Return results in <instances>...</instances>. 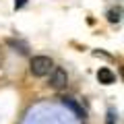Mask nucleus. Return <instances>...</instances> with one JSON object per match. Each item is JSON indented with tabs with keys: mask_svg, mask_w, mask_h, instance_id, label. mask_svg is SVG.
<instances>
[{
	"mask_svg": "<svg viewBox=\"0 0 124 124\" xmlns=\"http://www.w3.org/2000/svg\"><path fill=\"white\" fill-rule=\"evenodd\" d=\"M54 68V62L50 56H33L29 62V70L33 77H48Z\"/></svg>",
	"mask_w": 124,
	"mask_h": 124,
	"instance_id": "obj_1",
	"label": "nucleus"
},
{
	"mask_svg": "<svg viewBox=\"0 0 124 124\" xmlns=\"http://www.w3.org/2000/svg\"><path fill=\"white\" fill-rule=\"evenodd\" d=\"M68 85V75L66 70L62 66H54L52 70H50V87L56 89V91H60V89H64Z\"/></svg>",
	"mask_w": 124,
	"mask_h": 124,
	"instance_id": "obj_2",
	"label": "nucleus"
},
{
	"mask_svg": "<svg viewBox=\"0 0 124 124\" xmlns=\"http://www.w3.org/2000/svg\"><path fill=\"white\" fill-rule=\"evenodd\" d=\"M60 101H62V106H66L68 110H72V112H75V116H77V118H83V116H85L83 108H81V106H79V103H77L72 97H62Z\"/></svg>",
	"mask_w": 124,
	"mask_h": 124,
	"instance_id": "obj_3",
	"label": "nucleus"
},
{
	"mask_svg": "<svg viewBox=\"0 0 124 124\" xmlns=\"http://www.w3.org/2000/svg\"><path fill=\"white\" fill-rule=\"evenodd\" d=\"M97 79H99V83H103V85L116 83V75L110 70V68H99L97 70Z\"/></svg>",
	"mask_w": 124,
	"mask_h": 124,
	"instance_id": "obj_4",
	"label": "nucleus"
},
{
	"mask_svg": "<svg viewBox=\"0 0 124 124\" xmlns=\"http://www.w3.org/2000/svg\"><path fill=\"white\" fill-rule=\"evenodd\" d=\"M106 17H108V21H110V23H120V21H122V8H120V6L110 8Z\"/></svg>",
	"mask_w": 124,
	"mask_h": 124,
	"instance_id": "obj_5",
	"label": "nucleus"
},
{
	"mask_svg": "<svg viewBox=\"0 0 124 124\" xmlns=\"http://www.w3.org/2000/svg\"><path fill=\"white\" fill-rule=\"evenodd\" d=\"M8 46H13V48H21V50H19V52H21V54H25V52H27V46H25V44H21V41L8 39Z\"/></svg>",
	"mask_w": 124,
	"mask_h": 124,
	"instance_id": "obj_6",
	"label": "nucleus"
},
{
	"mask_svg": "<svg viewBox=\"0 0 124 124\" xmlns=\"http://www.w3.org/2000/svg\"><path fill=\"white\" fill-rule=\"evenodd\" d=\"M106 124H116V112H114V110L108 112V116H106Z\"/></svg>",
	"mask_w": 124,
	"mask_h": 124,
	"instance_id": "obj_7",
	"label": "nucleus"
},
{
	"mask_svg": "<svg viewBox=\"0 0 124 124\" xmlns=\"http://www.w3.org/2000/svg\"><path fill=\"white\" fill-rule=\"evenodd\" d=\"M2 64H4V50L0 48V66H2Z\"/></svg>",
	"mask_w": 124,
	"mask_h": 124,
	"instance_id": "obj_8",
	"label": "nucleus"
}]
</instances>
